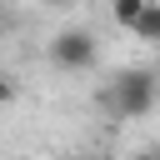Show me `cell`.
Listing matches in <instances>:
<instances>
[{
	"mask_svg": "<svg viewBox=\"0 0 160 160\" xmlns=\"http://www.w3.org/2000/svg\"><path fill=\"white\" fill-rule=\"evenodd\" d=\"M10 100H15V80L0 70V105H10Z\"/></svg>",
	"mask_w": 160,
	"mask_h": 160,
	"instance_id": "5b68a950",
	"label": "cell"
},
{
	"mask_svg": "<svg viewBox=\"0 0 160 160\" xmlns=\"http://www.w3.org/2000/svg\"><path fill=\"white\" fill-rule=\"evenodd\" d=\"M140 10H145V0H110V20H115L120 30H130V25L140 20Z\"/></svg>",
	"mask_w": 160,
	"mask_h": 160,
	"instance_id": "277c9868",
	"label": "cell"
},
{
	"mask_svg": "<svg viewBox=\"0 0 160 160\" xmlns=\"http://www.w3.org/2000/svg\"><path fill=\"white\" fill-rule=\"evenodd\" d=\"M160 100V75L155 70H120L105 90H100V110L110 120H140L150 115Z\"/></svg>",
	"mask_w": 160,
	"mask_h": 160,
	"instance_id": "6da1fadb",
	"label": "cell"
},
{
	"mask_svg": "<svg viewBox=\"0 0 160 160\" xmlns=\"http://www.w3.org/2000/svg\"><path fill=\"white\" fill-rule=\"evenodd\" d=\"M95 55H100V40H95V30H85V25H70V30H60V35L50 40V60H55L60 70H90Z\"/></svg>",
	"mask_w": 160,
	"mask_h": 160,
	"instance_id": "7a4b0ae2",
	"label": "cell"
},
{
	"mask_svg": "<svg viewBox=\"0 0 160 160\" xmlns=\"http://www.w3.org/2000/svg\"><path fill=\"white\" fill-rule=\"evenodd\" d=\"M0 35H5V10H0Z\"/></svg>",
	"mask_w": 160,
	"mask_h": 160,
	"instance_id": "52a82bcc",
	"label": "cell"
},
{
	"mask_svg": "<svg viewBox=\"0 0 160 160\" xmlns=\"http://www.w3.org/2000/svg\"><path fill=\"white\" fill-rule=\"evenodd\" d=\"M45 5H50V10H65V5H75V0H45Z\"/></svg>",
	"mask_w": 160,
	"mask_h": 160,
	"instance_id": "8992f818",
	"label": "cell"
},
{
	"mask_svg": "<svg viewBox=\"0 0 160 160\" xmlns=\"http://www.w3.org/2000/svg\"><path fill=\"white\" fill-rule=\"evenodd\" d=\"M140 40H150V45H160V0H145V10H140V20L130 25Z\"/></svg>",
	"mask_w": 160,
	"mask_h": 160,
	"instance_id": "3957f363",
	"label": "cell"
}]
</instances>
